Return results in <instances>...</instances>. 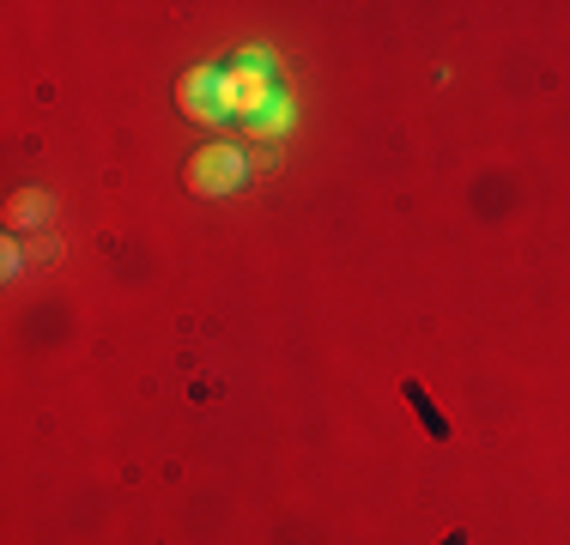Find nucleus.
<instances>
[{
  "label": "nucleus",
  "instance_id": "nucleus-2",
  "mask_svg": "<svg viewBox=\"0 0 570 545\" xmlns=\"http://www.w3.org/2000/svg\"><path fill=\"white\" fill-rule=\"evenodd\" d=\"M219 91H225L230 121H255L285 86H279V73H274L267 54H237L230 67H219Z\"/></svg>",
  "mask_w": 570,
  "mask_h": 545
},
{
  "label": "nucleus",
  "instance_id": "nucleus-1",
  "mask_svg": "<svg viewBox=\"0 0 570 545\" xmlns=\"http://www.w3.org/2000/svg\"><path fill=\"white\" fill-rule=\"evenodd\" d=\"M249 176H255V158L243 152V146H230V140L200 146V152H188V164H183V188H188V195H200V200L243 195Z\"/></svg>",
  "mask_w": 570,
  "mask_h": 545
},
{
  "label": "nucleus",
  "instance_id": "nucleus-3",
  "mask_svg": "<svg viewBox=\"0 0 570 545\" xmlns=\"http://www.w3.org/2000/svg\"><path fill=\"white\" fill-rule=\"evenodd\" d=\"M176 109L200 128H230V109H225V91H219V67H195V73L176 79Z\"/></svg>",
  "mask_w": 570,
  "mask_h": 545
},
{
  "label": "nucleus",
  "instance_id": "nucleus-4",
  "mask_svg": "<svg viewBox=\"0 0 570 545\" xmlns=\"http://www.w3.org/2000/svg\"><path fill=\"white\" fill-rule=\"evenodd\" d=\"M31 225H49V195L43 188H19L7 200V230H31Z\"/></svg>",
  "mask_w": 570,
  "mask_h": 545
},
{
  "label": "nucleus",
  "instance_id": "nucleus-5",
  "mask_svg": "<svg viewBox=\"0 0 570 545\" xmlns=\"http://www.w3.org/2000/svg\"><path fill=\"white\" fill-rule=\"evenodd\" d=\"M285 128H292V98H285V91L255 121H243V133H255V140H274V133H285Z\"/></svg>",
  "mask_w": 570,
  "mask_h": 545
}]
</instances>
